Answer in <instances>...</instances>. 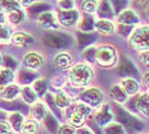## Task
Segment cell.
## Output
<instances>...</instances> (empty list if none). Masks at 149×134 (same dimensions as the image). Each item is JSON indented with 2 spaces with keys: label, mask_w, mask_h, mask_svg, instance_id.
<instances>
[{
  "label": "cell",
  "mask_w": 149,
  "mask_h": 134,
  "mask_svg": "<svg viewBox=\"0 0 149 134\" xmlns=\"http://www.w3.org/2000/svg\"><path fill=\"white\" fill-rule=\"evenodd\" d=\"M19 96H21V98L23 100L24 104H27V105H33L37 101V98H39V96L36 95L32 86H29V85L23 86L22 88H21Z\"/></svg>",
  "instance_id": "7402d4cb"
},
{
  "label": "cell",
  "mask_w": 149,
  "mask_h": 134,
  "mask_svg": "<svg viewBox=\"0 0 149 134\" xmlns=\"http://www.w3.org/2000/svg\"><path fill=\"white\" fill-rule=\"evenodd\" d=\"M147 95H148V97H149V89H147Z\"/></svg>",
  "instance_id": "bcb514c9"
},
{
  "label": "cell",
  "mask_w": 149,
  "mask_h": 134,
  "mask_svg": "<svg viewBox=\"0 0 149 134\" xmlns=\"http://www.w3.org/2000/svg\"><path fill=\"white\" fill-rule=\"evenodd\" d=\"M94 78V70L88 63H77L68 69V82L74 88H82L90 85Z\"/></svg>",
  "instance_id": "6da1fadb"
},
{
  "label": "cell",
  "mask_w": 149,
  "mask_h": 134,
  "mask_svg": "<svg viewBox=\"0 0 149 134\" xmlns=\"http://www.w3.org/2000/svg\"><path fill=\"white\" fill-rule=\"evenodd\" d=\"M48 115V107L42 102L36 101L33 105H31V116L36 121H42Z\"/></svg>",
  "instance_id": "ffe728a7"
},
{
  "label": "cell",
  "mask_w": 149,
  "mask_h": 134,
  "mask_svg": "<svg viewBox=\"0 0 149 134\" xmlns=\"http://www.w3.org/2000/svg\"><path fill=\"white\" fill-rule=\"evenodd\" d=\"M22 8L21 4L17 1V0H0V10L3 13H9L12 10H15V9Z\"/></svg>",
  "instance_id": "4dcf8cb0"
},
{
  "label": "cell",
  "mask_w": 149,
  "mask_h": 134,
  "mask_svg": "<svg viewBox=\"0 0 149 134\" xmlns=\"http://www.w3.org/2000/svg\"><path fill=\"white\" fill-rule=\"evenodd\" d=\"M98 0H82L80 9L84 14H89V15H95L98 10Z\"/></svg>",
  "instance_id": "484cf974"
},
{
  "label": "cell",
  "mask_w": 149,
  "mask_h": 134,
  "mask_svg": "<svg viewBox=\"0 0 149 134\" xmlns=\"http://www.w3.org/2000/svg\"><path fill=\"white\" fill-rule=\"evenodd\" d=\"M94 31L97 33L105 37H111L116 32V23L111 19H104V18H97L94 23Z\"/></svg>",
  "instance_id": "7c38bea8"
},
{
  "label": "cell",
  "mask_w": 149,
  "mask_h": 134,
  "mask_svg": "<svg viewBox=\"0 0 149 134\" xmlns=\"http://www.w3.org/2000/svg\"><path fill=\"white\" fill-rule=\"evenodd\" d=\"M12 27L8 23L0 24V43H8L10 42L12 37Z\"/></svg>",
  "instance_id": "d6a6232c"
},
{
  "label": "cell",
  "mask_w": 149,
  "mask_h": 134,
  "mask_svg": "<svg viewBox=\"0 0 149 134\" xmlns=\"http://www.w3.org/2000/svg\"><path fill=\"white\" fill-rule=\"evenodd\" d=\"M54 104L61 110H67L71 106V97L66 91H59L54 96Z\"/></svg>",
  "instance_id": "cb8c5ba5"
},
{
  "label": "cell",
  "mask_w": 149,
  "mask_h": 134,
  "mask_svg": "<svg viewBox=\"0 0 149 134\" xmlns=\"http://www.w3.org/2000/svg\"><path fill=\"white\" fill-rule=\"evenodd\" d=\"M14 71L10 68L0 67V92L5 88L8 85L14 82Z\"/></svg>",
  "instance_id": "44dd1931"
},
{
  "label": "cell",
  "mask_w": 149,
  "mask_h": 134,
  "mask_svg": "<svg viewBox=\"0 0 149 134\" xmlns=\"http://www.w3.org/2000/svg\"><path fill=\"white\" fill-rule=\"evenodd\" d=\"M57 18L61 27H71L79 23L81 17H80L79 10L71 9V10H59L57 13Z\"/></svg>",
  "instance_id": "8fae6325"
},
{
  "label": "cell",
  "mask_w": 149,
  "mask_h": 134,
  "mask_svg": "<svg viewBox=\"0 0 149 134\" xmlns=\"http://www.w3.org/2000/svg\"><path fill=\"white\" fill-rule=\"evenodd\" d=\"M109 97L113 100L116 104L118 105H123L127 101L129 96L126 95V92L123 91V88L120 85H113L109 89Z\"/></svg>",
  "instance_id": "d6986e66"
},
{
  "label": "cell",
  "mask_w": 149,
  "mask_h": 134,
  "mask_svg": "<svg viewBox=\"0 0 149 134\" xmlns=\"http://www.w3.org/2000/svg\"><path fill=\"white\" fill-rule=\"evenodd\" d=\"M98 1L99 3H98L97 17L113 21L114 18H116V12H114L112 3L109 1V0H98Z\"/></svg>",
  "instance_id": "4fadbf2b"
},
{
  "label": "cell",
  "mask_w": 149,
  "mask_h": 134,
  "mask_svg": "<svg viewBox=\"0 0 149 134\" xmlns=\"http://www.w3.org/2000/svg\"><path fill=\"white\" fill-rule=\"evenodd\" d=\"M12 133H13V130H12L8 121L4 120L0 121V134H12Z\"/></svg>",
  "instance_id": "60d3db41"
},
{
  "label": "cell",
  "mask_w": 149,
  "mask_h": 134,
  "mask_svg": "<svg viewBox=\"0 0 149 134\" xmlns=\"http://www.w3.org/2000/svg\"><path fill=\"white\" fill-rule=\"evenodd\" d=\"M93 118H94V123L97 124L99 128L103 129L107 124L113 121L114 113H113V110H112L109 104H103L97 109V111L94 113V116Z\"/></svg>",
  "instance_id": "8992f818"
},
{
  "label": "cell",
  "mask_w": 149,
  "mask_h": 134,
  "mask_svg": "<svg viewBox=\"0 0 149 134\" xmlns=\"http://www.w3.org/2000/svg\"><path fill=\"white\" fill-rule=\"evenodd\" d=\"M72 63V56L68 52H59L54 56V65L59 70H68L73 65Z\"/></svg>",
  "instance_id": "e0dca14e"
},
{
  "label": "cell",
  "mask_w": 149,
  "mask_h": 134,
  "mask_svg": "<svg viewBox=\"0 0 149 134\" xmlns=\"http://www.w3.org/2000/svg\"><path fill=\"white\" fill-rule=\"evenodd\" d=\"M32 88L35 89L37 96H44L46 93V89H48V83H46V79L44 78H39V79H35L32 83Z\"/></svg>",
  "instance_id": "1f68e13d"
},
{
  "label": "cell",
  "mask_w": 149,
  "mask_h": 134,
  "mask_svg": "<svg viewBox=\"0 0 149 134\" xmlns=\"http://www.w3.org/2000/svg\"><path fill=\"white\" fill-rule=\"evenodd\" d=\"M95 19L93 15H89V14H85L84 18H80L79 21V28L82 31V32H91L94 31V23H95Z\"/></svg>",
  "instance_id": "4316f807"
},
{
  "label": "cell",
  "mask_w": 149,
  "mask_h": 134,
  "mask_svg": "<svg viewBox=\"0 0 149 134\" xmlns=\"http://www.w3.org/2000/svg\"><path fill=\"white\" fill-rule=\"evenodd\" d=\"M5 15H7V23L10 27L21 26V24L24 23V21H26V12L23 10V8L12 10V12H9V13H7Z\"/></svg>",
  "instance_id": "2e32d148"
},
{
  "label": "cell",
  "mask_w": 149,
  "mask_h": 134,
  "mask_svg": "<svg viewBox=\"0 0 149 134\" xmlns=\"http://www.w3.org/2000/svg\"><path fill=\"white\" fill-rule=\"evenodd\" d=\"M109 1L112 3L114 12H116V14H117L120 10H122L123 8H126V3H127V0H109Z\"/></svg>",
  "instance_id": "ab89813d"
},
{
  "label": "cell",
  "mask_w": 149,
  "mask_h": 134,
  "mask_svg": "<svg viewBox=\"0 0 149 134\" xmlns=\"http://www.w3.org/2000/svg\"><path fill=\"white\" fill-rule=\"evenodd\" d=\"M39 121H36L35 119H29L24 120L23 125H22V134H37L39 133Z\"/></svg>",
  "instance_id": "83f0119b"
},
{
  "label": "cell",
  "mask_w": 149,
  "mask_h": 134,
  "mask_svg": "<svg viewBox=\"0 0 149 134\" xmlns=\"http://www.w3.org/2000/svg\"><path fill=\"white\" fill-rule=\"evenodd\" d=\"M8 123L10 125L12 130L15 133H21L22 130V125L24 123V116L21 113H12L10 115L8 116Z\"/></svg>",
  "instance_id": "603a6c76"
},
{
  "label": "cell",
  "mask_w": 149,
  "mask_h": 134,
  "mask_svg": "<svg viewBox=\"0 0 149 134\" xmlns=\"http://www.w3.org/2000/svg\"><path fill=\"white\" fill-rule=\"evenodd\" d=\"M95 52H97V45L88 46L82 51V58L85 59V63L94 64L95 63Z\"/></svg>",
  "instance_id": "836d02e7"
},
{
  "label": "cell",
  "mask_w": 149,
  "mask_h": 134,
  "mask_svg": "<svg viewBox=\"0 0 149 134\" xmlns=\"http://www.w3.org/2000/svg\"><path fill=\"white\" fill-rule=\"evenodd\" d=\"M33 42V37L30 33L24 32V31H17V32L12 33L10 43L18 47H26Z\"/></svg>",
  "instance_id": "5bb4252c"
},
{
  "label": "cell",
  "mask_w": 149,
  "mask_h": 134,
  "mask_svg": "<svg viewBox=\"0 0 149 134\" xmlns=\"http://www.w3.org/2000/svg\"><path fill=\"white\" fill-rule=\"evenodd\" d=\"M80 100L84 104L89 105L91 109H98L104 104V95L99 88H88L81 92Z\"/></svg>",
  "instance_id": "5b68a950"
},
{
  "label": "cell",
  "mask_w": 149,
  "mask_h": 134,
  "mask_svg": "<svg viewBox=\"0 0 149 134\" xmlns=\"http://www.w3.org/2000/svg\"><path fill=\"white\" fill-rule=\"evenodd\" d=\"M148 134H149V133H148Z\"/></svg>",
  "instance_id": "c3c4849f"
},
{
  "label": "cell",
  "mask_w": 149,
  "mask_h": 134,
  "mask_svg": "<svg viewBox=\"0 0 149 134\" xmlns=\"http://www.w3.org/2000/svg\"><path fill=\"white\" fill-rule=\"evenodd\" d=\"M36 22L40 28L46 31H55L61 28V24L57 18V13H54V12H44V13L39 14Z\"/></svg>",
  "instance_id": "ba28073f"
},
{
  "label": "cell",
  "mask_w": 149,
  "mask_h": 134,
  "mask_svg": "<svg viewBox=\"0 0 149 134\" xmlns=\"http://www.w3.org/2000/svg\"><path fill=\"white\" fill-rule=\"evenodd\" d=\"M44 121H45L46 128H48V129L50 130V132H55V130H57V128H58V125H57V120H55L54 118H53L49 113H48V115L45 116Z\"/></svg>",
  "instance_id": "74e56055"
},
{
  "label": "cell",
  "mask_w": 149,
  "mask_h": 134,
  "mask_svg": "<svg viewBox=\"0 0 149 134\" xmlns=\"http://www.w3.org/2000/svg\"><path fill=\"white\" fill-rule=\"evenodd\" d=\"M57 4L59 10H71V9H74L76 3H74V0H59V1H57Z\"/></svg>",
  "instance_id": "8d00e7d4"
},
{
  "label": "cell",
  "mask_w": 149,
  "mask_h": 134,
  "mask_svg": "<svg viewBox=\"0 0 149 134\" xmlns=\"http://www.w3.org/2000/svg\"><path fill=\"white\" fill-rule=\"evenodd\" d=\"M120 86L123 88V91L126 92V95L129 96H134L136 93L140 92V83L132 77H125L121 78Z\"/></svg>",
  "instance_id": "9a60e30c"
},
{
  "label": "cell",
  "mask_w": 149,
  "mask_h": 134,
  "mask_svg": "<svg viewBox=\"0 0 149 134\" xmlns=\"http://www.w3.org/2000/svg\"><path fill=\"white\" fill-rule=\"evenodd\" d=\"M55 1H59V0H55Z\"/></svg>",
  "instance_id": "7dc6e473"
},
{
  "label": "cell",
  "mask_w": 149,
  "mask_h": 134,
  "mask_svg": "<svg viewBox=\"0 0 149 134\" xmlns=\"http://www.w3.org/2000/svg\"><path fill=\"white\" fill-rule=\"evenodd\" d=\"M4 23H7V15L0 10V24H4Z\"/></svg>",
  "instance_id": "ee69618b"
},
{
  "label": "cell",
  "mask_w": 149,
  "mask_h": 134,
  "mask_svg": "<svg viewBox=\"0 0 149 134\" xmlns=\"http://www.w3.org/2000/svg\"><path fill=\"white\" fill-rule=\"evenodd\" d=\"M138 59L139 63L144 67H149V50H144V51H138Z\"/></svg>",
  "instance_id": "f35d334b"
},
{
  "label": "cell",
  "mask_w": 149,
  "mask_h": 134,
  "mask_svg": "<svg viewBox=\"0 0 149 134\" xmlns=\"http://www.w3.org/2000/svg\"><path fill=\"white\" fill-rule=\"evenodd\" d=\"M45 64V58L37 51H29L22 59L23 68L33 71L40 70Z\"/></svg>",
  "instance_id": "52a82bcc"
},
{
  "label": "cell",
  "mask_w": 149,
  "mask_h": 134,
  "mask_svg": "<svg viewBox=\"0 0 149 134\" xmlns=\"http://www.w3.org/2000/svg\"><path fill=\"white\" fill-rule=\"evenodd\" d=\"M1 64H3V54L0 52V65H1Z\"/></svg>",
  "instance_id": "f6af8a7d"
},
{
  "label": "cell",
  "mask_w": 149,
  "mask_h": 134,
  "mask_svg": "<svg viewBox=\"0 0 149 134\" xmlns=\"http://www.w3.org/2000/svg\"><path fill=\"white\" fill-rule=\"evenodd\" d=\"M116 22L117 23H123V24H130V26H139L141 18L140 14L132 8H123L116 14Z\"/></svg>",
  "instance_id": "9c48e42d"
},
{
  "label": "cell",
  "mask_w": 149,
  "mask_h": 134,
  "mask_svg": "<svg viewBox=\"0 0 149 134\" xmlns=\"http://www.w3.org/2000/svg\"><path fill=\"white\" fill-rule=\"evenodd\" d=\"M74 134H94L91 132V130L89 129V128H86V126H81V128H79V129L74 132Z\"/></svg>",
  "instance_id": "b9f144b4"
},
{
  "label": "cell",
  "mask_w": 149,
  "mask_h": 134,
  "mask_svg": "<svg viewBox=\"0 0 149 134\" xmlns=\"http://www.w3.org/2000/svg\"><path fill=\"white\" fill-rule=\"evenodd\" d=\"M19 93H21L19 85L13 82V83H10V85H8L0 92V97L3 100H5V101H14V100L19 96Z\"/></svg>",
  "instance_id": "ac0fdd59"
},
{
  "label": "cell",
  "mask_w": 149,
  "mask_h": 134,
  "mask_svg": "<svg viewBox=\"0 0 149 134\" xmlns=\"http://www.w3.org/2000/svg\"><path fill=\"white\" fill-rule=\"evenodd\" d=\"M141 78H143V85L147 87V89H149V71H147V73L143 74Z\"/></svg>",
  "instance_id": "7bdbcfd3"
},
{
  "label": "cell",
  "mask_w": 149,
  "mask_h": 134,
  "mask_svg": "<svg viewBox=\"0 0 149 134\" xmlns=\"http://www.w3.org/2000/svg\"><path fill=\"white\" fill-rule=\"evenodd\" d=\"M116 71L117 74L121 78H125V77H138L139 74V69L135 67V64L130 60L129 58H122L118 60V63L116 65Z\"/></svg>",
  "instance_id": "30bf717a"
},
{
  "label": "cell",
  "mask_w": 149,
  "mask_h": 134,
  "mask_svg": "<svg viewBox=\"0 0 149 134\" xmlns=\"http://www.w3.org/2000/svg\"><path fill=\"white\" fill-rule=\"evenodd\" d=\"M134 7L136 12L143 14H149V0H134Z\"/></svg>",
  "instance_id": "e575fe53"
},
{
  "label": "cell",
  "mask_w": 149,
  "mask_h": 134,
  "mask_svg": "<svg viewBox=\"0 0 149 134\" xmlns=\"http://www.w3.org/2000/svg\"><path fill=\"white\" fill-rule=\"evenodd\" d=\"M136 26H130V24H123V23H116V32L121 38H125V40H129L130 35L132 33Z\"/></svg>",
  "instance_id": "f1b7e54d"
},
{
  "label": "cell",
  "mask_w": 149,
  "mask_h": 134,
  "mask_svg": "<svg viewBox=\"0 0 149 134\" xmlns=\"http://www.w3.org/2000/svg\"><path fill=\"white\" fill-rule=\"evenodd\" d=\"M86 120H88V118H85L84 115H81L80 113H77L74 109H72V111H71L70 114H68L67 116V121L68 124H71L72 126L74 128H81L85 125Z\"/></svg>",
  "instance_id": "d4e9b609"
},
{
  "label": "cell",
  "mask_w": 149,
  "mask_h": 134,
  "mask_svg": "<svg viewBox=\"0 0 149 134\" xmlns=\"http://www.w3.org/2000/svg\"><path fill=\"white\" fill-rule=\"evenodd\" d=\"M114 115H116L117 121H118L125 129L129 130V132H138V130H141L143 128H144V124H143L138 118H135L134 114L130 113L129 110H126L122 106L116 109Z\"/></svg>",
  "instance_id": "277c9868"
},
{
  "label": "cell",
  "mask_w": 149,
  "mask_h": 134,
  "mask_svg": "<svg viewBox=\"0 0 149 134\" xmlns=\"http://www.w3.org/2000/svg\"><path fill=\"white\" fill-rule=\"evenodd\" d=\"M127 41L129 46L136 52L149 50V24L136 26Z\"/></svg>",
  "instance_id": "3957f363"
},
{
  "label": "cell",
  "mask_w": 149,
  "mask_h": 134,
  "mask_svg": "<svg viewBox=\"0 0 149 134\" xmlns=\"http://www.w3.org/2000/svg\"><path fill=\"white\" fill-rule=\"evenodd\" d=\"M74 132H76V128L68 123L62 124L57 128V134H74Z\"/></svg>",
  "instance_id": "d590c367"
},
{
  "label": "cell",
  "mask_w": 149,
  "mask_h": 134,
  "mask_svg": "<svg viewBox=\"0 0 149 134\" xmlns=\"http://www.w3.org/2000/svg\"><path fill=\"white\" fill-rule=\"evenodd\" d=\"M120 60L118 51L114 46L103 43V45L97 46V52H95V64L104 69H112L117 65Z\"/></svg>",
  "instance_id": "7a4b0ae2"
},
{
  "label": "cell",
  "mask_w": 149,
  "mask_h": 134,
  "mask_svg": "<svg viewBox=\"0 0 149 134\" xmlns=\"http://www.w3.org/2000/svg\"><path fill=\"white\" fill-rule=\"evenodd\" d=\"M104 134H126V129L123 128L118 121H111L104 128Z\"/></svg>",
  "instance_id": "f546056e"
}]
</instances>
